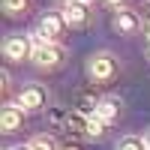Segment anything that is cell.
Masks as SVG:
<instances>
[{"mask_svg": "<svg viewBox=\"0 0 150 150\" xmlns=\"http://www.w3.org/2000/svg\"><path fill=\"white\" fill-rule=\"evenodd\" d=\"M87 75L93 81H111L117 75V57L108 54V51H99L87 60Z\"/></svg>", "mask_w": 150, "mask_h": 150, "instance_id": "cell-1", "label": "cell"}, {"mask_svg": "<svg viewBox=\"0 0 150 150\" xmlns=\"http://www.w3.org/2000/svg\"><path fill=\"white\" fill-rule=\"evenodd\" d=\"M63 57H66V51H63L54 39L45 42V45H36L33 54H30V60H33L39 69H57L60 63H63Z\"/></svg>", "mask_w": 150, "mask_h": 150, "instance_id": "cell-2", "label": "cell"}, {"mask_svg": "<svg viewBox=\"0 0 150 150\" xmlns=\"http://www.w3.org/2000/svg\"><path fill=\"white\" fill-rule=\"evenodd\" d=\"M3 54H6V60H12V63H24V60L33 54V39L24 36V33L9 36V39L3 42Z\"/></svg>", "mask_w": 150, "mask_h": 150, "instance_id": "cell-3", "label": "cell"}, {"mask_svg": "<svg viewBox=\"0 0 150 150\" xmlns=\"http://www.w3.org/2000/svg\"><path fill=\"white\" fill-rule=\"evenodd\" d=\"M18 105H21V108H27V111L45 108V105H48V90H45L42 84H27V87L18 93Z\"/></svg>", "mask_w": 150, "mask_h": 150, "instance_id": "cell-4", "label": "cell"}, {"mask_svg": "<svg viewBox=\"0 0 150 150\" xmlns=\"http://www.w3.org/2000/svg\"><path fill=\"white\" fill-rule=\"evenodd\" d=\"M111 27H114L120 36H132V33H138L141 21H138V15H135V12H129V9H117L114 18H111Z\"/></svg>", "mask_w": 150, "mask_h": 150, "instance_id": "cell-5", "label": "cell"}, {"mask_svg": "<svg viewBox=\"0 0 150 150\" xmlns=\"http://www.w3.org/2000/svg\"><path fill=\"white\" fill-rule=\"evenodd\" d=\"M24 111H27V108H21L18 102L15 105H6L3 114H0V129H3V132H15L24 123Z\"/></svg>", "mask_w": 150, "mask_h": 150, "instance_id": "cell-6", "label": "cell"}, {"mask_svg": "<svg viewBox=\"0 0 150 150\" xmlns=\"http://www.w3.org/2000/svg\"><path fill=\"white\" fill-rule=\"evenodd\" d=\"M120 111H123V102L117 96H102L99 99V105H96V114L102 117L105 123H114L117 117H120Z\"/></svg>", "mask_w": 150, "mask_h": 150, "instance_id": "cell-7", "label": "cell"}, {"mask_svg": "<svg viewBox=\"0 0 150 150\" xmlns=\"http://www.w3.org/2000/svg\"><path fill=\"white\" fill-rule=\"evenodd\" d=\"M60 12H63L66 24H72V27H78V24L87 21V3H84V0H69Z\"/></svg>", "mask_w": 150, "mask_h": 150, "instance_id": "cell-8", "label": "cell"}, {"mask_svg": "<svg viewBox=\"0 0 150 150\" xmlns=\"http://www.w3.org/2000/svg\"><path fill=\"white\" fill-rule=\"evenodd\" d=\"M96 105H99V96L93 87H84V90L75 93V108L84 111V114H96Z\"/></svg>", "mask_w": 150, "mask_h": 150, "instance_id": "cell-9", "label": "cell"}, {"mask_svg": "<svg viewBox=\"0 0 150 150\" xmlns=\"http://www.w3.org/2000/svg\"><path fill=\"white\" fill-rule=\"evenodd\" d=\"M63 24H66L63 12H60V15H57V12H48V15L39 21V30L48 36V39H54V36H60V27H63Z\"/></svg>", "mask_w": 150, "mask_h": 150, "instance_id": "cell-10", "label": "cell"}, {"mask_svg": "<svg viewBox=\"0 0 150 150\" xmlns=\"http://www.w3.org/2000/svg\"><path fill=\"white\" fill-rule=\"evenodd\" d=\"M87 117H90V114H84V111H78V108L69 111L66 132H69V135H78V138H81V135H87Z\"/></svg>", "mask_w": 150, "mask_h": 150, "instance_id": "cell-11", "label": "cell"}, {"mask_svg": "<svg viewBox=\"0 0 150 150\" xmlns=\"http://www.w3.org/2000/svg\"><path fill=\"white\" fill-rule=\"evenodd\" d=\"M105 135V120L99 114H90L87 117V138H102Z\"/></svg>", "mask_w": 150, "mask_h": 150, "instance_id": "cell-12", "label": "cell"}, {"mask_svg": "<svg viewBox=\"0 0 150 150\" xmlns=\"http://www.w3.org/2000/svg\"><path fill=\"white\" fill-rule=\"evenodd\" d=\"M117 150H150L144 138H138V135H126V138L117 141Z\"/></svg>", "mask_w": 150, "mask_h": 150, "instance_id": "cell-13", "label": "cell"}, {"mask_svg": "<svg viewBox=\"0 0 150 150\" xmlns=\"http://www.w3.org/2000/svg\"><path fill=\"white\" fill-rule=\"evenodd\" d=\"M33 150H57V141L51 138V135H39V138H33L30 141Z\"/></svg>", "mask_w": 150, "mask_h": 150, "instance_id": "cell-14", "label": "cell"}, {"mask_svg": "<svg viewBox=\"0 0 150 150\" xmlns=\"http://www.w3.org/2000/svg\"><path fill=\"white\" fill-rule=\"evenodd\" d=\"M27 9V0H3V12L6 15H21Z\"/></svg>", "mask_w": 150, "mask_h": 150, "instance_id": "cell-15", "label": "cell"}, {"mask_svg": "<svg viewBox=\"0 0 150 150\" xmlns=\"http://www.w3.org/2000/svg\"><path fill=\"white\" fill-rule=\"evenodd\" d=\"M60 150H84V147H81V141H78V135H69V138L60 144Z\"/></svg>", "mask_w": 150, "mask_h": 150, "instance_id": "cell-16", "label": "cell"}, {"mask_svg": "<svg viewBox=\"0 0 150 150\" xmlns=\"http://www.w3.org/2000/svg\"><path fill=\"white\" fill-rule=\"evenodd\" d=\"M9 150H33L30 144H15V147H9Z\"/></svg>", "mask_w": 150, "mask_h": 150, "instance_id": "cell-17", "label": "cell"}, {"mask_svg": "<svg viewBox=\"0 0 150 150\" xmlns=\"http://www.w3.org/2000/svg\"><path fill=\"white\" fill-rule=\"evenodd\" d=\"M144 141H147V147H150V129H147V132H144Z\"/></svg>", "mask_w": 150, "mask_h": 150, "instance_id": "cell-18", "label": "cell"}, {"mask_svg": "<svg viewBox=\"0 0 150 150\" xmlns=\"http://www.w3.org/2000/svg\"><path fill=\"white\" fill-rule=\"evenodd\" d=\"M147 39H150V24H147Z\"/></svg>", "mask_w": 150, "mask_h": 150, "instance_id": "cell-19", "label": "cell"}, {"mask_svg": "<svg viewBox=\"0 0 150 150\" xmlns=\"http://www.w3.org/2000/svg\"><path fill=\"white\" fill-rule=\"evenodd\" d=\"M108 3H120V0H108Z\"/></svg>", "mask_w": 150, "mask_h": 150, "instance_id": "cell-20", "label": "cell"}, {"mask_svg": "<svg viewBox=\"0 0 150 150\" xmlns=\"http://www.w3.org/2000/svg\"><path fill=\"white\" fill-rule=\"evenodd\" d=\"M84 3H90V0H84Z\"/></svg>", "mask_w": 150, "mask_h": 150, "instance_id": "cell-21", "label": "cell"}, {"mask_svg": "<svg viewBox=\"0 0 150 150\" xmlns=\"http://www.w3.org/2000/svg\"><path fill=\"white\" fill-rule=\"evenodd\" d=\"M147 6H150V0H147Z\"/></svg>", "mask_w": 150, "mask_h": 150, "instance_id": "cell-22", "label": "cell"}]
</instances>
